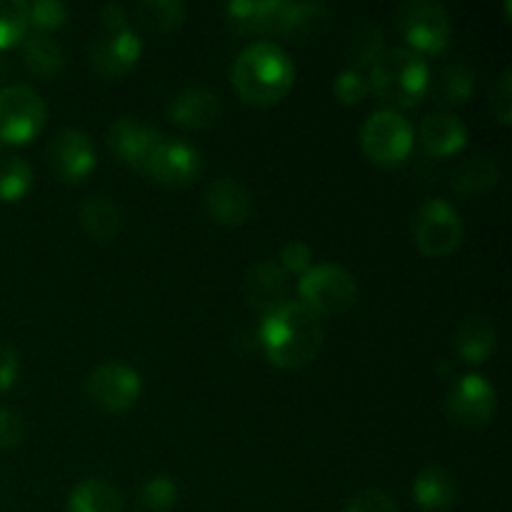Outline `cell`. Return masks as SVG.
I'll list each match as a JSON object with an SVG mask.
<instances>
[{
    "mask_svg": "<svg viewBox=\"0 0 512 512\" xmlns=\"http://www.w3.org/2000/svg\"><path fill=\"white\" fill-rule=\"evenodd\" d=\"M323 318L303 300H285L273 313L263 315L258 340L265 355L280 368H300L318 355L323 345Z\"/></svg>",
    "mask_w": 512,
    "mask_h": 512,
    "instance_id": "1",
    "label": "cell"
},
{
    "mask_svg": "<svg viewBox=\"0 0 512 512\" xmlns=\"http://www.w3.org/2000/svg\"><path fill=\"white\" fill-rule=\"evenodd\" d=\"M230 75L240 98L255 105H268L278 103L293 88L295 65L278 43L255 40L240 50Z\"/></svg>",
    "mask_w": 512,
    "mask_h": 512,
    "instance_id": "2",
    "label": "cell"
},
{
    "mask_svg": "<svg viewBox=\"0 0 512 512\" xmlns=\"http://www.w3.org/2000/svg\"><path fill=\"white\" fill-rule=\"evenodd\" d=\"M370 90L388 108H410L428 93L430 70L420 53L410 48H385L370 65Z\"/></svg>",
    "mask_w": 512,
    "mask_h": 512,
    "instance_id": "3",
    "label": "cell"
},
{
    "mask_svg": "<svg viewBox=\"0 0 512 512\" xmlns=\"http://www.w3.org/2000/svg\"><path fill=\"white\" fill-rule=\"evenodd\" d=\"M298 293L303 303L323 318V315H338L353 308L358 298V283L343 265L323 263L313 265L308 273L300 275Z\"/></svg>",
    "mask_w": 512,
    "mask_h": 512,
    "instance_id": "4",
    "label": "cell"
},
{
    "mask_svg": "<svg viewBox=\"0 0 512 512\" xmlns=\"http://www.w3.org/2000/svg\"><path fill=\"white\" fill-rule=\"evenodd\" d=\"M400 33L415 53H440L450 43V15L438 0H405L395 13Z\"/></svg>",
    "mask_w": 512,
    "mask_h": 512,
    "instance_id": "5",
    "label": "cell"
},
{
    "mask_svg": "<svg viewBox=\"0 0 512 512\" xmlns=\"http://www.w3.org/2000/svg\"><path fill=\"white\" fill-rule=\"evenodd\" d=\"M48 120V105L43 95L23 83L0 88V140L3 143H28L43 130Z\"/></svg>",
    "mask_w": 512,
    "mask_h": 512,
    "instance_id": "6",
    "label": "cell"
},
{
    "mask_svg": "<svg viewBox=\"0 0 512 512\" xmlns=\"http://www.w3.org/2000/svg\"><path fill=\"white\" fill-rule=\"evenodd\" d=\"M413 235L418 248L425 255H448L463 243L465 225L458 208L443 198H430L415 210L413 215Z\"/></svg>",
    "mask_w": 512,
    "mask_h": 512,
    "instance_id": "7",
    "label": "cell"
},
{
    "mask_svg": "<svg viewBox=\"0 0 512 512\" xmlns=\"http://www.w3.org/2000/svg\"><path fill=\"white\" fill-rule=\"evenodd\" d=\"M413 125L393 108H378L365 118L360 145L375 163H400L413 150Z\"/></svg>",
    "mask_w": 512,
    "mask_h": 512,
    "instance_id": "8",
    "label": "cell"
},
{
    "mask_svg": "<svg viewBox=\"0 0 512 512\" xmlns=\"http://www.w3.org/2000/svg\"><path fill=\"white\" fill-rule=\"evenodd\" d=\"M85 388L100 408L110 410V413H125L138 403L140 393H143V380H140L138 370L113 360V363L98 365L85 380Z\"/></svg>",
    "mask_w": 512,
    "mask_h": 512,
    "instance_id": "9",
    "label": "cell"
},
{
    "mask_svg": "<svg viewBox=\"0 0 512 512\" xmlns=\"http://www.w3.org/2000/svg\"><path fill=\"white\" fill-rule=\"evenodd\" d=\"M445 405H448V415L458 425L480 428L495 415L498 393L485 375L468 373L450 385Z\"/></svg>",
    "mask_w": 512,
    "mask_h": 512,
    "instance_id": "10",
    "label": "cell"
},
{
    "mask_svg": "<svg viewBox=\"0 0 512 512\" xmlns=\"http://www.w3.org/2000/svg\"><path fill=\"white\" fill-rule=\"evenodd\" d=\"M165 138L168 135L163 130L143 123L140 118H130V115L115 120L108 130V143L113 153L140 173H148L150 160Z\"/></svg>",
    "mask_w": 512,
    "mask_h": 512,
    "instance_id": "11",
    "label": "cell"
},
{
    "mask_svg": "<svg viewBox=\"0 0 512 512\" xmlns=\"http://www.w3.org/2000/svg\"><path fill=\"white\" fill-rule=\"evenodd\" d=\"M45 155L60 180H83L95 168V145L80 128H60L50 138Z\"/></svg>",
    "mask_w": 512,
    "mask_h": 512,
    "instance_id": "12",
    "label": "cell"
},
{
    "mask_svg": "<svg viewBox=\"0 0 512 512\" xmlns=\"http://www.w3.org/2000/svg\"><path fill=\"white\" fill-rule=\"evenodd\" d=\"M140 53L143 43L133 28L100 30L90 43V65L103 78H120L138 63Z\"/></svg>",
    "mask_w": 512,
    "mask_h": 512,
    "instance_id": "13",
    "label": "cell"
},
{
    "mask_svg": "<svg viewBox=\"0 0 512 512\" xmlns=\"http://www.w3.org/2000/svg\"><path fill=\"white\" fill-rule=\"evenodd\" d=\"M293 0H235L225 5L230 25L238 33L283 35Z\"/></svg>",
    "mask_w": 512,
    "mask_h": 512,
    "instance_id": "14",
    "label": "cell"
},
{
    "mask_svg": "<svg viewBox=\"0 0 512 512\" xmlns=\"http://www.w3.org/2000/svg\"><path fill=\"white\" fill-rule=\"evenodd\" d=\"M203 170V158L195 145L183 138H165L150 160L148 175L165 185H188Z\"/></svg>",
    "mask_w": 512,
    "mask_h": 512,
    "instance_id": "15",
    "label": "cell"
},
{
    "mask_svg": "<svg viewBox=\"0 0 512 512\" xmlns=\"http://www.w3.org/2000/svg\"><path fill=\"white\" fill-rule=\"evenodd\" d=\"M205 208L218 223L243 225L253 213V195L243 180L223 175L205 190Z\"/></svg>",
    "mask_w": 512,
    "mask_h": 512,
    "instance_id": "16",
    "label": "cell"
},
{
    "mask_svg": "<svg viewBox=\"0 0 512 512\" xmlns=\"http://www.w3.org/2000/svg\"><path fill=\"white\" fill-rule=\"evenodd\" d=\"M245 298L258 313H273L288 300V273L275 260L250 265L245 275Z\"/></svg>",
    "mask_w": 512,
    "mask_h": 512,
    "instance_id": "17",
    "label": "cell"
},
{
    "mask_svg": "<svg viewBox=\"0 0 512 512\" xmlns=\"http://www.w3.org/2000/svg\"><path fill=\"white\" fill-rule=\"evenodd\" d=\"M220 113H223V105H220L218 93L205 85L183 88L168 103V115L183 128H210L218 123Z\"/></svg>",
    "mask_w": 512,
    "mask_h": 512,
    "instance_id": "18",
    "label": "cell"
},
{
    "mask_svg": "<svg viewBox=\"0 0 512 512\" xmlns=\"http://www.w3.org/2000/svg\"><path fill=\"white\" fill-rule=\"evenodd\" d=\"M453 340L455 350H458L465 363L480 365L498 348V328H495V323L488 315H465L458 323V328H455Z\"/></svg>",
    "mask_w": 512,
    "mask_h": 512,
    "instance_id": "19",
    "label": "cell"
},
{
    "mask_svg": "<svg viewBox=\"0 0 512 512\" xmlns=\"http://www.w3.org/2000/svg\"><path fill=\"white\" fill-rule=\"evenodd\" d=\"M418 138L420 145L430 155L443 158V155H453L463 148L465 140H468V128H465V123L455 113L438 110V113L425 115L423 123H420Z\"/></svg>",
    "mask_w": 512,
    "mask_h": 512,
    "instance_id": "20",
    "label": "cell"
},
{
    "mask_svg": "<svg viewBox=\"0 0 512 512\" xmlns=\"http://www.w3.org/2000/svg\"><path fill=\"white\" fill-rule=\"evenodd\" d=\"M413 498L425 512H443L458 500V480L443 465H425L413 483Z\"/></svg>",
    "mask_w": 512,
    "mask_h": 512,
    "instance_id": "21",
    "label": "cell"
},
{
    "mask_svg": "<svg viewBox=\"0 0 512 512\" xmlns=\"http://www.w3.org/2000/svg\"><path fill=\"white\" fill-rule=\"evenodd\" d=\"M78 218L85 233L93 240H100V243L113 240L123 228V210L105 193L85 195L83 203H80Z\"/></svg>",
    "mask_w": 512,
    "mask_h": 512,
    "instance_id": "22",
    "label": "cell"
},
{
    "mask_svg": "<svg viewBox=\"0 0 512 512\" xmlns=\"http://www.w3.org/2000/svg\"><path fill=\"white\" fill-rule=\"evenodd\" d=\"M68 512H125L123 495L103 478H88L68 495Z\"/></svg>",
    "mask_w": 512,
    "mask_h": 512,
    "instance_id": "23",
    "label": "cell"
},
{
    "mask_svg": "<svg viewBox=\"0 0 512 512\" xmlns=\"http://www.w3.org/2000/svg\"><path fill=\"white\" fill-rule=\"evenodd\" d=\"M333 23V10L325 3H315V0H303V3H290L288 23H285V33L288 38L313 40L323 35Z\"/></svg>",
    "mask_w": 512,
    "mask_h": 512,
    "instance_id": "24",
    "label": "cell"
},
{
    "mask_svg": "<svg viewBox=\"0 0 512 512\" xmlns=\"http://www.w3.org/2000/svg\"><path fill=\"white\" fill-rule=\"evenodd\" d=\"M500 180V165L493 155L475 153L470 158L460 160L453 170V188L458 193H485L495 188Z\"/></svg>",
    "mask_w": 512,
    "mask_h": 512,
    "instance_id": "25",
    "label": "cell"
},
{
    "mask_svg": "<svg viewBox=\"0 0 512 512\" xmlns=\"http://www.w3.org/2000/svg\"><path fill=\"white\" fill-rule=\"evenodd\" d=\"M23 60L28 65V70H33L35 75H40V78H53L65 65L63 45L45 33L25 35Z\"/></svg>",
    "mask_w": 512,
    "mask_h": 512,
    "instance_id": "26",
    "label": "cell"
},
{
    "mask_svg": "<svg viewBox=\"0 0 512 512\" xmlns=\"http://www.w3.org/2000/svg\"><path fill=\"white\" fill-rule=\"evenodd\" d=\"M383 50H385V33L378 23H373V20H363V23H358L353 30H350L348 45H345V55H348V63L353 70L370 68V65L380 58Z\"/></svg>",
    "mask_w": 512,
    "mask_h": 512,
    "instance_id": "27",
    "label": "cell"
},
{
    "mask_svg": "<svg viewBox=\"0 0 512 512\" xmlns=\"http://www.w3.org/2000/svg\"><path fill=\"white\" fill-rule=\"evenodd\" d=\"M133 15L143 28L155 30V33H168L183 23L185 5L180 0H140V3H135Z\"/></svg>",
    "mask_w": 512,
    "mask_h": 512,
    "instance_id": "28",
    "label": "cell"
},
{
    "mask_svg": "<svg viewBox=\"0 0 512 512\" xmlns=\"http://www.w3.org/2000/svg\"><path fill=\"white\" fill-rule=\"evenodd\" d=\"M33 185V168L23 155L0 158V200H18Z\"/></svg>",
    "mask_w": 512,
    "mask_h": 512,
    "instance_id": "29",
    "label": "cell"
},
{
    "mask_svg": "<svg viewBox=\"0 0 512 512\" xmlns=\"http://www.w3.org/2000/svg\"><path fill=\"white\" fill-rule=\"evenodd\" d=\"M178 503V485L170 475H150L138 488V508L145 512H168Z\"/></svg>",
    "mask_w": 512,
    "mask_h": 512,
    "instance_id": "30",
    "label": "cell"
},
{
    "mask_svg": "<svg viewBox=\"0 0 512 512\" xmlns=\"http://www.w3.org/2000/svg\"><path fill=\"white\" fill-rule=\"evenodd\" d=\"M30 28L25 0H0V50L25 38Z\"/></svg>",
    "mask_w": 512,
    "mask_h": 512,
    "instance_id": "31",
    "label": "cell"
},
{
    "mask_svg": "<svg viewBox=\"0 0 512 512\" xmlns=\"http://www.w3.org/2000/svg\"><path fill=\"white\" fill-rule=\"evenodd\" d=\"M443 98L448 103H463L465 98H470V93L475 90V73L463 63H450L443 70Z\"/></svg>",
    "mask_w": 512,
    "mask_h": 512,
    "instance_id": "32",
    "label": "cell"
},
{
    "mask_svg": "<svg viewBox=\"0 0 512 512\" xmlns=\"http://www.w3.org/2000/svg\"><path fill=\"white\" fill-rule=\"evenodd\" d=\"M333 93L343 105H355L370 93V83H368V78L360 73V70L345 68L335 75Z\"/></svg>",
    "mask_w": 512,
    "mask_h": 512,
    "instance_id": "33",
    "label": "cell"
},
{
    "mask_svg": "<svg viewBox=\"0 0 512 512\" xmlns=\"http://www.w3.org/2000/svg\"><path fill=\"white\" fill-rule=\"evenodd\" d=\"M343 512H400V510L393 495L385 493V490L380 488H368V490H360L358 495H353Z\"/></svg>",
    "mask_w": 512,
    "mask_h": 512,
    "instance_id": "34",
    "label": "cell"
},
{
    "mask_svg": "<svg viewBox=\"0 0 512 512\" xmlns=\"http://www.w3.org/2000/svg\"><path fill=\"white\" fill-rule=\"evenodd\" d=\"M65 5L60 0H33L28 3V20L38 30H53L65 20Z\"/></svg>",
    "mask_w": 512,
    "mask_h": 512,
    "instance_id": "35",
    "label": "cell"
},
{
    "mask_svg": "<svg viewBox=\"0 0 512 512\" xmlns=\"http://www.w3.org/2000/svg\"><path fill=\"white\" fill-rule=\"evenodd\" d=\"M490 108L503 125L512 120V70L505 68L490 88Z\"/></svg>",
    "mask_w": 512,
    "mask_h": 512,
    "instance_id": "36",
    "label": "cell"
},
{
    "mask_svg": "<svg viewBox=\"0 0 512 512\" xmlns=\"http://www.w3.org/2000/svg\"><path fill=\"white\" fill-rule=\"evenodd\" d=\"M278 265L285 273H308L313 268V250L303 240H288L283 245V250H280Z\"/></svg>",
    "mask_w": 512,
    "mask_h": 512,
    "instance_id": "37",
    "label": "cell"
},
{
    "mask_svg": "<svg viewBox=\"0 0 512 512\" xmlns=\"http://www.w3.org/2000/svg\"><path fill=\"white\" fill-rule=\"evenodd\" d=\"M25 438V425L18 410L0 408V448H18Z\"/></svg>",
    "mask_w": 512,
    "mask_h": 512,
    "instance_id": "38",
    "label": "cell"
},
{
    "mask_svg": "<svg viewBox=\"0 0 512 512\" xmlns=\"http://www.w3.org/2000/svg\"><path fill=\"white\" fill-rule=\"evenodd\" d=\"M18 373H20L18 350L8 343H0V393L13 388V383L18 380Z\"/></svg>",
    "mask_w": 512,
    "mask_h": 512,
    "instance_id": "39",
    "label": "cell"
},
{
    "mask_svg": "<svg viewBox=\"0 0 512 512\" xmlns=\"http://www.w3.org/2000/svg\"><path fill=\"white\" fill-rule=\"evenodd\" d=\"M100 20H103V30H123L128 25V8L120 3H108L100 8Z\"/></svg>",
    "mask_w": 512,
    "mask_h": 512,
    "instance_id": "40",
    "label": "cell"
},
{
    "mask_svg": "<svg viewBox=\"0 0 512 512\" xmlns=\"http://www.w3.org/2000/svg\"><path fill=\"white\" fill-rule=\"evenodd\" d=\"M5 75H8V65H5L3 60H0V80H3Z\"/></svg>",
    "mask_w": 512,
    "mask_h": 512,
    "instance_id": "41",
    "label": "cell"
}]
</instances>
